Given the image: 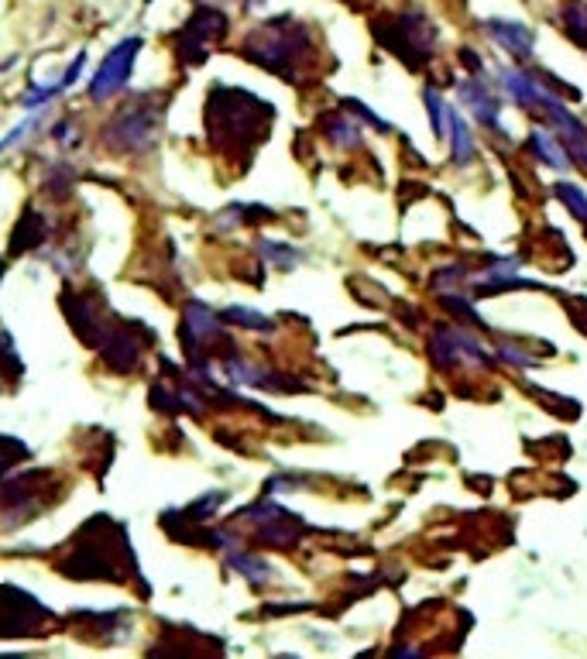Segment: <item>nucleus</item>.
<instances>
[{"mask_svg": "<svg viewBox=\"0 0 587 659\" xmlns=\"http://www.w3.org/2000/svg\"><path fill=\"white\" fill-rule=\"evenodd\" d=\"M55 498V477L49 471L17 474L0 488V519H4V525H21L46 512Z\"/></svg>", "mask_w": 587, "mask_h": 659, "instance_id": "obj_5", "label": "nucleus"}, {"mask_svg": "<svg viewBox=\"0 0 587 659\" xmlns=\"http://www.w3.org/2000/svg\"><path fill=\"white\" fill-rule=\"evenodd\" d=\"M447 127H450V151H453V162L457 165H467L474 159V138L464 124V117L457 114L453 107H447Z\"/></svg>", "mask_w": 587, "mask_h": 659, "instance_id": "obj_15", "label": "nucleus"}, {"mask_svg": "<svg viewBox=\"0 0 587 659\" xmlns=\"http://www.w3.org/2000/svg\"><path fill=\"white\" fill-rule=\"evenodd\" d=\"M272 117H275V110L265 100H258L248 90H234V86H216L207 103L210 138L227 159H234V156L251 159L248 141L251 145L265 141Z\"/></svg>", "mask_w": 587, "mask_h": 659, "instance_id": "obj_1", "label": "nucleus"}, {"mask_svg": "<svg viewBox=\"0 0 587 659\" xmlns=\"http://www.w3.org/2000/svg\"><path fill=\"white\" fill-rule=\"evenodd\" d=\"M49 622V611L38 598L17 587H0V635H32Z\"/></svg>", "mask_w": 587, "mask_h": 659, "instance_id": "obj_8", "label": "nucleus"}, {"mask_svg": "<svg viewBox=\"0 0 587 659\" xmlns=\"http://www.w3.org/2000/svg\"><path fill=\"white\" fill-rule=\"evenodd\" d=\"M330 135H334V141H337V145H358L361 130H358L354 124H344V121H340V124L330 130Z\"/></svg>", "mask_w": 587, "mask_h": 659, "instance_id": "obj_23", "label": "nucleus"}, {"mask_svg": "<svg viewBox=\"0 0 587 659\" xmlns=\"http://www.w3.org/2000/svg\"><path fill=\"white\" fill-rule=\"evenodd\" d=\"M241 4H258V0H241Z\"/></svg>", "mask_w": 587, "mask_h": 659, "instance_id": "obj_25", "label": "nucleus"}, {"mask_svg": "<svg viewBox=\"0 0 587 659\" xmlns=\"http://www.w3.org/2000/svg\"><path fill=\"white\" fill-rule=\"evenodd\" d=\"M141 52V38H124L117 46L107 52V59L100 62V70L93 73L90 79V97L93 100H111L117 97L127 79H130V70H135V59Z\"/></svg>", "mask_w": 587, "mask_h": 659, "instance_id": "obj_7", "label": "nucleus"}, {"mask_svg": "<svg viewBox=\"0 0 587 659\" xmlns=\"http://www.w3.org/2000/svg\"><path fill=\"white\" fill-rule=\"evenodd\" d=\"M83 65H86V52H79L76 59H73V65H70V70H65L52 86H32V90L25 94V100H21V103H25L28 110H41V103H49V100H55L59 94H65V90H70V86L79 79V73H83Z\"/></svg>", "mask_w": 587, "mask_h": 659, "instance_id": "obj_12", "label": "nucleus"}, {"mask_svg": "<svg viewBox=\"0 0 587 659\" xmlns=\"http://www.w3.org/2000/svg\"><path fill=\"white\" fill-rule=\"evenodd\" d=\"M498 79H502V90H505L519 107L536 103V97H539L536 76H526V73H519V70H502V73H498Z\"/></svg>", "mask_w": 587, "mask_h": 659, "instance_id": "obj_16", "label": "nucleus"}, {"mask_svg": "<svg viewBox=\"0 0 587 659\" xmlns=\"http://www.w3.org/2000/svg\"><path fill=\"white\" fill-rule=\"evenodd\" d=\"M221 320L241 323V326H251V330H272V320H265V316L254 313V310H245V306H234V310H227Z\"/></svg>", "mask_w": 587, "mask_h": 659, "instance_id": "obj_22", "label": "nucleus"}, {"mask_svg": "<svg viewBox=\"0 0 587 659\" xmlns=\"http://www.w3.org/2000/svg\"><path fill=\"white\" fill-rule=\"evenodd\" d=\"M159 130H162V107L159 97H138L124 103L114 121L103 127V145L111 151H121V156H141L151 145L159 141Z\"/></svg>", "mask_w": 587, "mask_h": 659, "instance_id": "obj_4", "label": "nucleus"}, {"mask_svg": "<svg viewBox=\"0 0 587 659\" xmlns=\"http://www.w3.org/2000/svg\"><path fill=\"white\" fill-rule=\"evenodd\" d=\"M221 337H224V330H221V316H216L210 306H203V302H189V310H186V320H183V344H186V355H189V361H196V364H203L207 358V347L210 344H221Z\"/></svg>", "mask_w": 587, "mask_h": 659, "instance_id": "obj_9", "label": "nucleus"}, {"mask_svg": "<svg viewBox=\"0 0 587 659\" xmlns=\"http://www.w3.org/2000/svg\"><path fill=\"white\" fill-rule=\"evenodd\" d=\"M4 269H8V265H4V261H0V282H4Z\"/></svg>", "mask_w": 587, "mask_h": 659, "instance_id": "obj_24", "label": "nucleus"}, {"mask_svg": "<svg viewBox=\"0 0 587 659\" xmlns=\"http://www.w3.org/2000/svg\"><path fill=\"white\" fill-rule=\"evenodd\" d=\"M127 549L130 546L121 525L114 519L100 515L65 546L59 570L70 574L73 581H121V574H138Z\"/></svg>", "mask_w": 587, "mask_h": 659, "instance_id": "obj_2", "label": "nucleus"}, {"mask_svg": "<svg viewBox=\"0 0 587 659\" xmlns=\"http://www.w3.org/2000/svg\"><path fill=\"white\" fill-rule=\"evenodd\" d=\"M227 35V14L221 8H200L186 28L176 35V52L183 65H203L213 52L216 41H224Z\"/></svg>", "mask_w": 587, "mask_h": 659, "instance_id": "obj_6", "label": "nucleus"}, {"mask_svg": "<svg viewBox=\"0 0 587 659\" xmlns=\"http://www.w3.org/2000/svg\"><path fill=\"white\" fill-rule=\"evenodd\" d=\"M227 563H230L234 570H241V574L251 577L254 584H261V581L272 577V567H268L265 560H258V557H251V554H241V549H227Z\"/></svg>", "mask_w": 587, "mask_h": 659, "instance_id": "obj_17", "label": "nucleus"}, {"mask_svg": "<svg viewBox=\"0 0 587 659\" xmlns=\"http://www.w3.org/2000/svg\"><path fill=\"white\" fill-rule=\"evenodd\" d=\"M557 196L574 210L577 220H584V224H587V192H584L580 186H574V183H560V186H557Z\"/></svg>", "mask_w": 587, "mask_h": 659, "instance_id": "obj_18", "label": "nucleus"}, {"mask_svg": "<svg viewBox=\"0 0 587 659\" xmlns=\"http://www.w3.org/2000/svg\"><path fill=\"white\" fill-rule=\"evenodd\" d=\"M563 25H567V32H571L574 41L587 46V11L580 4H571L567 11H563Z\"/></svg>", "mask_w": 587, "mask_h": 659, "instance_id": "obj_21", "label": "nucleus"}, {"mask_svg": "<svg viewBox=\"0 0 587 659\" xmlns=\"http://www.w3.org/2000/svg\"><path fill=\"white\" fill-rule=\"evenodd\" d=\"M41 240H46V220H41L38 213H32V210H25V216L17 220V231L11 237V254L38 248Z\"/></svg>", "mask_w": 587, "mask_h": 659, "instance_id": "obj_14", "label": "nucleus"}, {"mask_svg": "<svg viewBox=\"0 0 587 659\" xmlns=\"http://www.w3.org/2000/svg\"><path fill=\"white\" fill-rule=\"evenodd\" d=\"M261 251H265V258L272 261L275 269H292L299 261V251L289 248V245H272V240H261Z\"/></svg>", "mask_w": 587, "mask_h": 659, "instance_id": "obj_19", "label": "nucleus"}, {"mask_svg": "<svg viewBox=\"0 0 587 659\" xmlns=\"http://www.w3.org/2000/svg\"><path fill=\"white\" fill-rule=\"evenodd\" d=\"M25 457H28V447H25V444H17L14 436H0V474L11 471L17 460H25Z\"/></svg>", "mask_w": 587, "mask_h": 659, "instance_id": "obj_20", "label": "nucleus"}, {"mask_svg": "<svg viewBox=\"0 0 587 659\" xmlns=\"http://www.w3.org/2000/svg\"><path fill=\"white\" fill-rule=\"evenodd\" d=\"M461 100L471 107V114L482 121L485 127H498V121H502V110H498V100L491 97L485 79H464L461 83Z\"/></svg>", "mask_w": 587, "mask_h": 659, "instance_id": "obj_11", "label": "nucleus"}, {"mask_svg": "<svg viewBox=\"0 0 587 659\" xmlns=\"http://www.w3.org/2000/svg\"><path fill=\"white\" fill-rule=\"evenodd\" d=\"M245 59L282 79H299V62L310 59V32L296 17H272L245 38Z\"/></svg>", "mask_w": 587, "mask_h": 659, "instance_id": "obj_3", "label": "nucleus"}, {"mask_svg": "<svg viewBox=\"0 0 587 659\" xmlns=\"http://www.w3.org/2000/svg\"><path fill=\"white\" fill-rule=\"evenodd\" d=\"M485 32L502 46L505 52L519 55V59H529L533 46H536V35L533 28L519 25V21H505V17H488L485 21Z\"/></svg>", "mask_w": 587, "mask_h": 659, "instance_id": "obj_10", "label": "nucleus"}, {"mask_svg": "<svg viewBox=\"0 0 587 659\" xmlns=\"http://www.w3.org/2000/svg\"><path fill=\"white\" fill-rule=\"evenodd\" d=\"M529 148L536 151V156L547 162L550 169H560V172H567L571 169V151L563 148V141L560 138H553V135H547V130H533L529 135Z\"/></svg>", "mask_w": 587, "mask_h": 659, "instance_id": "obj_13", "label": "nucleus"}]
</instances>
